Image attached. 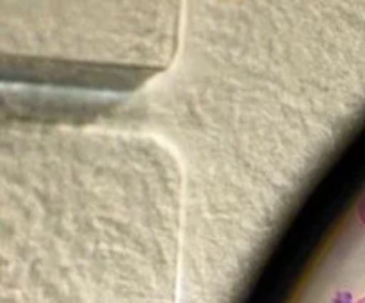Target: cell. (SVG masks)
<instances>
[{
    "label": "cell",
    "mask_w": 365,
    "mask_h": 303,
    "mask_svg": "<svg viewBox=\"0 0 365 303\" xmlns=\"http://www.w3.org/2000/svg\"><path fill=\"white\" fill-rule=\"evenodd\" d=\"M356 216H359L360 223L365 227V195L360 198V202L356 203Z\"/></svg>",
    "instance_id": "cell-1"
},
{
    "label": "cell",
    "mask_w": 365,
    "mask_h": 303,
    "mask_svg": "<svg viewBox=\"0 0 365 303\" xmlns=\"http://www.w3.org/2000/svg\"><path fill=\"white\" fill-rule=\"evenodd\" d=\"M356 303H365V296H364V298H360V299H356Z\"/></svg>",
    "instance_id": "cell-2"
}]
</instances>
